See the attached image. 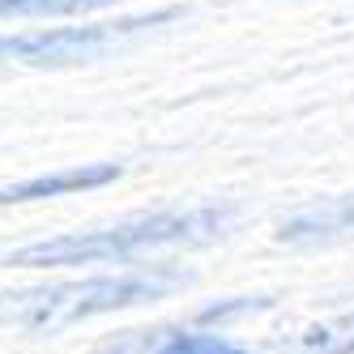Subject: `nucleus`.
Instances as JSON below:
<instances>
[{"label": "nucleus", "instance_id": "1", "mask_svg": "<svg viewBox=\"0 0 354 354\" xmlns=\"http://www.w3.org/2000/svg\"><path fill=\"white\" fill-rule=\"evenodd\" d=\"M235 222L231 205H192V209H158L137 214L103 231H73L60 239H39L5 257V265L21 269H52V265H103V261H133L154 248H192L226 235Z\"/></svg>", "mask_w": 354, "mask_h": 354}, {"label": "nucleus", "instance_id": "5", "mask_svg": "<svg viewBox=\"0 0 354 354\" xmlns=\"http://www.w3.org/2000/svg\"><path fill=\"white\" fill-rule=\"evenodd\" d=\"M120 171H124L120 162H82V167L52 171V175H35V180L0 188V205H26V201H52V196H68V192L103 188V184L120 180Z\"/></svg>", "mask_w": 354, "mask_h": 354}, {"label": "nucleus", "instance_id": "2", "mask_svg": "<svg viewBox=\"0 0 354 354\" xmlns=\"http://www.w3.org/2000/svg\"><path fill=\"white\" fill-rule=\"evenodd\" d=\"M180 282H184V273H175V269H137V273H115V277L9 290V295H0V324L30 328V333H56V328L82 324L90 316H107L120 308L162 299Z\"/></svg>", "mask_w": 354, "mask_h": 354}, {"label": "nucleus", "instance_id": "4", "mask_svg": "<svg viewBox=\"0 0 354 354\" xmlns=\"http://www.w3.org/2000/svg\"><path fill=\"white\" fill-rule=\"evenodd\" d=\"M354 235V196H328L320 205H308L290 214L277 226V239L290 248H316V243H337Z\"/></svg>", "mask_w": 354, "mask_h": 354}, {"label": "nucleus", "instance_id": "8", "mask_svg": "<svg viewBox=\"0 0 354 354\" xmlns=\"http://www.w3.org/2000/svg\"><path fill=\"white\" fill-rule=\"evenodd\" d=\"M115 0H0V21L5 17H73L90 9H107Z\"/></svg>", "mask_w": 354, "mask_h": 354}, {"label": "nucleus", "instance_id": "7", "mask_svg": "<svg viewBox=\"0 0 354 354\" xmlns=\"http://www.w3.org/2000/svg\"><path fill=\"white\" fill-rule=\"evenodd\" d=\"M273 354H354V312L299 328L286 342H273Z\"/></svg>", "mask_w": 354, "mask_h": 354}, {"label": "nucleus", "instance_id": "3", "mask_svg": "<svg viewBox=\"0 0 354 354\" xmlns=\"http://www.w3.org/2000/svg\"><path fill=\"white\" fill-rule=\"evenodd\" d=\"M175 17H184V9H154L141 17H115V21H94V26H56V30H35V35H0V68L5 64H26V68L86 64V60L107 56L124 39L167 26Z\"/></svg>", "mask_w": 354, "mask_h": 354}, {"label": "nucleus", "instance_id": "6", "mask_svg": "<svg viewBox=\"0 0 354 354\" xmlns=\"http://www.w3.org/2000/svg\"><path fill=\"white\" fill-rule=\"evenodd\" d=\"M98 354H248L205 328H158V333H124Z\"/></svg>", "mask_w": 354, "mask_h": 354}]
</instances>
